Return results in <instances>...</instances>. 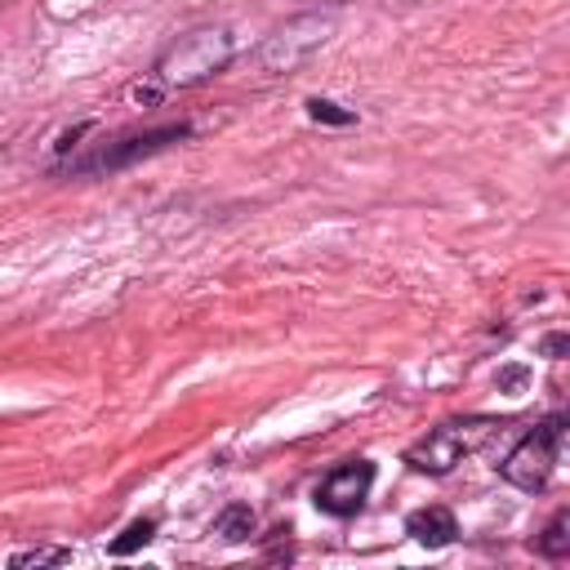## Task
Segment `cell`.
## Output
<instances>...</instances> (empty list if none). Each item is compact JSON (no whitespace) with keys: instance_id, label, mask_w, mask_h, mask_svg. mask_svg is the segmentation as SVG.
Segmentation results:
<instances>
[{"instance_id":"cell-1","label":"cell","mask_w":570,"mask_h":570,"mask_svg":"<svg viewBox=\"0 0 570 570\" xmlns=\"http://www.w3.org/2000/svg\"><path fill=\"white\" fill-rule=\"evenodd\" d=\"M499 432V423L494 419H454V423H441V428H432L405 459L419 468V472H432V476H441V472H450L463 454H472V450H481L490 436Z\"/></svg>"},{"instance_id":"cell-2","label":"cell","mask_w":570,"mask_h":570,"mask_svg":"<svg viewBox=\"0 0 570 570\" xmlns=\"http://www.w3.org/2000/svg\"><path fill=\"white\" fill-rule=\"evenodd\" d=\"M232 58V40L223 31H191L183 36L165 58H160V80L165 85H196L205 76H214L223 62Z\"/></svg>"},{"instance_id":"cell-3","label":"cell","mask_w":570,"mask_h":570,"mask_svg":"<svg viewBox=\"0 0 570 570\" xmlns=\"http://www.w3.org/2000/svg\"><path fill=\"white\" fill-rule=\"evenodd\" d=\"M557 445H561V419H548L539 423L530 436L517 441V450L503 459V476L517 485V490H543L548 476H552V463H557Z\"/></svg>"},{"instance_id":"cell-4","label":"cell","mask_w":570,"mask_h":570,"mask_svg":"<svg viewBox=\"0 0 570 570\" xmlns=\"http://www.w3.org/2000/svg\"><path fill=\"white\" fill-rule=\"evenodd\" d=\"M370 481H374V468H370L365 459H356V463H343V468H334V472L321 481V490H316V503H321L330 517H352V512L365 503V494H370Z\"/></svg>"},{"instance_id":"cell-5","label":"cell","mask_w":570,"mask_h":570,"mask_svg":"<svg viewBox=\"0 0 570 570\" xmlns=\"http://www.w3.org/2000/svg\"><path fill=\"white\" fill-rule=\"evenodd\" d=\"M405 530H410L419 543H428V548H445V543L459 534V525H454V517H450L445 508H419V512H410Z\"/></svg>"},{"instance_id":"cell-6","label":"cell","mask_w":570,"mask_h":570,"mask_svg":"<svg viewBox=\"0 0 570 570\" xmlns=\"http://www.w3.org/2000/svg\"><path fill=\"white\" fill-rule=\"evenodd\" d=\"M214 534H218V539H227V543H240V539H249V534H254V512H249L245 503H232V508H223V517L214 521Z\"/></svg>"},{"instance_id":"cell-7","label":"cell","mask_w":570,"mask_h":570,"mask_svg":"<svg viewBox=\"0 0 570 570\" xmlns=\"http://www.w3.org/2000/svg\"><path fill=\"white\" fill-rule=\"evenodd\" d=\"M151 534H156V521H151V517L129 521V525H125V534H120V539H111V552H116V557H125V552H134L138 543H147Z\"/></svg>"},{"instance_id":"cell-8","label":"cell","mask_w":570,"mask_h":570,"mask_svg":"<svg viewBox=\"0 0 570 570\" xmlns=\"http://www.w3.org/2000/svg\"><path fill=\"white\" fill-rule=\"evenodd\" d=\"M566 525H570V517H566V512H557V517H552V525L543 530V539H539V548H543L548 557H561V552L570 548V534H566Z\"/></svg>"},{"instance_id":"cell-9","label":"cell","mask_w":570,"mask_h":570,"mask_svg":"<svg viewBox=\"0 0 570 570\" xmlns=\"http://www.w3.org/2000/svg\"><path fill=\"white\" fill-rule=\"evenodd\" d=\"M307 116L312 120H325V125H352V111H343L338 102H325V98H312L307 102Z\"/></svg>"},{"instance_id":"cell-10","label":"cell","mask_w":570,"mask_h":570,"mask_svg":"<svg viewBox=\"0 0 570 570\" xmlns=\"http://www.w3.org/2000/svg\"><path fill=\"white\" fill-rule=\"evenodd\" d=\"M67 557H71L67 548H36V552H18L13 566H58V561H67Z\"/></svg>"},{"instance_id":"cell-11","label":"cell","mask_w":570,"mask_h":570,"mask_svg":"<svg viewBox=\"0 0 570 570\" xmlns=\"http://www.w3.org/2000/svg\"><path fill=\"white\" fill-rule=\"evenodd\" d=\"M156 98H160L156 85H134V102H156Z\"/></svg>"},{"instance_id":"cell-12","label":"cell","mask_w":570,"mask_h":570,"mask_svg":"<svg viewBox=\"0 0 570 570\" xmlns=\"http://www.w3.org/2000/svg\"><path fill=\"white\" fill-rule=\"evenodd\" d=\"M499 383H503V387H521V383H525V370H517V365H512V370H503V374H499Z\"/></svg>"},{"instance_id":"cell-13","label":"cell","mask_w":570,"mask_h":570,"mask_svg":"<svg viewBox=\"0 0 570 570\" xmlns=\"http://www.w3.org/2000/svg\"><path fill=\"white\" fill-rule=\"evenodd\" d=\"M543 352H548V356H561V352H566V338H561V334H552V338L543 343Z\"/></svg>"}]
</instances>
